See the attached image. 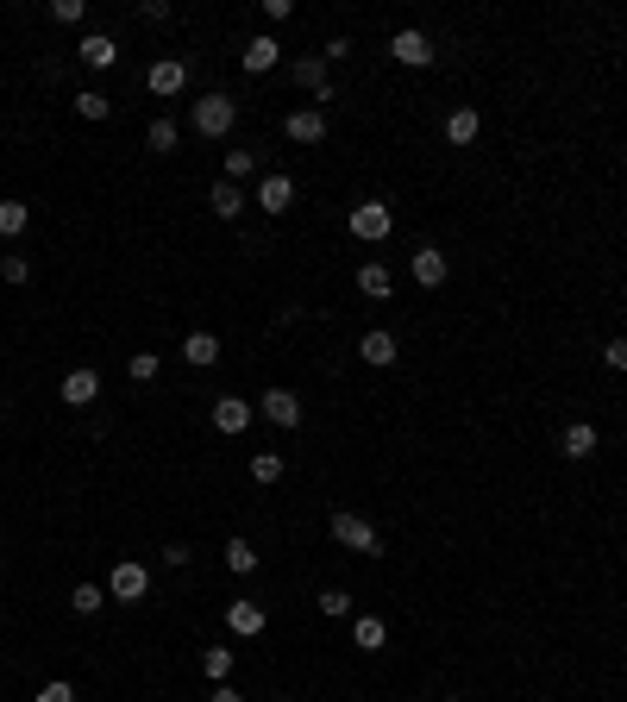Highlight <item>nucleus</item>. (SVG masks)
Listing matches in <instances>:
<instances>
[{
    "label": "nucleus",
    "mask_w": 627,
    "mask_h": 702,
    "mask_svg": "<svg viewBox=\"0 0 627 702\" xmlns=\"http://www.w3.org/2000/svg\"><path fill=\"white\" fill-rule=\"evenodd\" d=\"M226 571L251 577V571H258V546H251V540H226Z\"/></svg>",
    "instance_id": "nucleus-28"
},
{
    "label": "nucleus",
    "mask_w": 627,
    "mask_h": 702,
    "mask_svg": "<svg viewBox=\"0 0 627 702\" xmlns=\"http://www.w3.org/2000/svg\"><path fill=\"white\" fill-rule=\"evenodd\" d=\"M207 201H214V214H220V220H239V214H245L239 182H214V195H207Z\"/></svg>",
    "instance_id": "nucleus-25"
},
{
    "label": "nucleus",
    "mask_w": 627,
    "mask_h": 702,
    "mask_svg": "<svg viewBox=\"0 0 627 702\" xmlns=\"http://www.w3.org/2000/svg\"><path fill=\"white\" fill-rule=\"evenodd\" d=\"M446 702H464V696H446Z\"/></svg>",
    "instance_id": "nucleus-41"
},
{
    "label": "nucleus",
    "mask_w": 627,
    "mask_h": 702,
    "mask_svg": "<svg viewBox=\"0 0 627 702\" xmlns=\"http://www.w3.org/2000/svg\"><path fill=\"white\" fill-rule=\"evenodd\" d=\"M283 471H289V464H283V452H251V483H283Z\"/></svg>",
    "instance_id": "nucleus-26"
},
{
    "label": "nucleus",
    "mask_w": 627,
    "mask_h": 702,
    "mask_svg": "<svg viewBox=\"0 0 627 702\" xmlns=\"http://www.w3.org/2000/svg\"><path fill=\"white\" fill-rule=\"evenodd\" d=\"M245 176H258V157H251V151H226V182H245Z\"/></svg>",
    "instance_id": "nucleus-34"
},
{
    "label": "nucleus",
    "mask_w": 627,
    "mask_h": 702,
    "mask_svg": "<svg viewBox=\"0 0 627 702\" xmlns=\"http://www.w3.org/2000/svg\"><path fill=\"white\" fill-rule=\"evenodd\" d=\"M345 226H352L358 245H383L389 232H396V214H389V201H358L352 214H345Z\"/></svg>",
    "instance_id": "nucleus-3"
},
{
    "label": "nucleus",
    "mask_w": 627,
    "mask_h": 702,
    "mask_svg": "<svg viewBox=\"0 0 627 702\" xmlns=\"http://www.w3.org/2000/svg\"><path fill=\"white\" fill-rule=\"evenodd\" d=\"M264 420H276V427H301V395L295 389H264Z\"/></svg>",
    "instance_id": "nucleus-14"
},
{
    "label": "nucleus",
    "mask_w": 627,
    "mask_h": 702,
    "mask_svg": "<svg viewBox=\"0 0 627 702\" xmlns=\"http://www.w3.org/2000/svg\"><path fill=\"white\" fill-rule=\"evenodd\" d=\"M283 132H289V145H320V138H327V113H320V107H295L283 120Z\"/></svg>",
    "instance_id": "nucleus-11"
},
{
    "label": "nucleus",
    "mask_w": 627,
    "mask_h": 702,
    "mask_svg": "<svg viewBox=\"0 0 627 702\" xmlns=\"http://www.w3.org/2000/svg\"><path fill=\"white\" fill-rule=\"evenodd\" d=\"M251 201H258L264 214H289V207H295V182L283 170H270V176H258V195H251Z\"/></svg>",
    "instance_id": "nucleus-8"
},
{
    "label": "nucleus",
    "mask_w": 627,
    "mask_h": 702,
    "mask_svg": "<svg viewBox=\"0 0 627 702\" xmlns=\"http://www.w3.org/2000/svg\"><path fill=\"white\" fill-rule=\"evenodd\" d=\"M182 358H189L195 370L220 364V339H214V333H189V339H182Z\"/></svg>",
    "instance_id": "nucleus-21"
},
{
    "label": "nucleus",
    "mask_w": 627,
    "mask_h": 702,
    "mask_svg": "<svg viewBox=\"0 0 627 702\" xmlns=\"http://www.w3.org/2000/svg\"><path fill=\"white\" fill-rule=\"evenodd\" d=\"M596 446H602V433L590 427V420H571V427L559 433V452H565L571 464H584V458H596Z\"/></svg>",
    "instance_id": "nucleus-12"
},
{
    "label": "nucleus",
    "mask_w": 627,
    "mask_h": 702,
    "mask_svg": "<svg viewBox=\"0 0 627 702\" xmlns=\"http://www.w3.org/2000/svg\"><path fill=\"white\" fill-rule=\"evenodd\" d=\"M95 395H101V377H95V370H69V377H63V402L69 408H88V402H95Z\"/></svg>",
    "instance_id": "nucleus-17"
},
{
    "label": "nucleus",
    "mask_w": 627,
    "mask_h": 702,
    "mask_svg": "<svg viewBox=\"0 0 627 702\" xmlns=\"http://www.w3.org/2000/svg\"><path fill=\"white\" fill-rule=\"evenodd\" d=\"M214 702H245V696L232 690V684H214Z\"/></svg>",
    "instance_id": "nucleus-40"
},
{
    "label": "nucleus",
    "mask_w": 627,
    "mask_h": 702,
    "mask_svg": "<svg viewBox=\"0 0 627 702\" xmlns=\"http://www.w3.org/2000/svg\"><path fill=\"white\" fill-rule=\"evenodd\" d=\"M44 13H51L57 26H82V13H88V7H82V0H51Z\"/></svg>",
    "instance_id": "nucleus-35"
},
{
    "label": "nucleus",
    "mask_w": 627,
    "mask_h": 702,
    "mask_svg": "<svg viewBox=\"0 0 627 702\" xmlns=\"http://www.w3.org/2000/svg\"><path fill=\"white\" fill-rule=\"evenodd\" d=\"M389 289H396V276H389L383 264H358V295H370V301H383Z\"/></svg>",
    "instance_id": "nucleus-22"
},
{
    "label": "nucleus",
    "mask_w": 627,
    "mask_h": 702,
    "mask_svg": "<svg viewBox=\"0 0 627 702\" xmlns=\"http://www.w3.org/2000/svg\"><path fill=\"white\" fill-rule=\"evenodd\" d=\"M477 132H483V113H477V107H452V113H446V138H452L458 151L477 145Z\"/></svg>",
    "instance_id": "nucleus-16"
},
{
    "label": "nucleus",
    "mask_w": 627,
    "mask_h": 702,
    "mask_svg": "<svg viewBox=\"0 0 627 702\" xmlns=\"http://www.w3.org/2000/svg\"><path fill=\"white\" fill-rule=\"evenodd\" d=\"M289 13H295V0H264V19H270V26H283Z\"/></svg>",
    "instance_id": "nucleus-38"
},
{
    "label": "nucleus",
    "mask_w": 627,
    "mask_h": 702,
    "mask_svg": "<svg viewBox=\"0 0 627 702\" xmlns=\"http://www.w3.org/2000/svg\"><path fill=\"white\" fill-rule=\"evenodd\" d=\"M0 276H7L13 289H26V283H32V264H26L19 251H7V257H0Z\"/></svg>",
    "instance_id": "nucleus-33"
},
{
    "label": "nucleus",
    "mask_w": 627,
    "mask_h": 702,
    "mask_svg": "<svg viewBox=\"0 0 627 702\" xmlns=\"http://www.w3.org/2000/svg\"><path fill=\"white\" fill-rule=\"evenodd\" d=\"M157 370H164V358H157V351H132V358H126V377H132V383H151Z\"/></svg>",
    "instance_id": "nucleus-30"
},
{
    "label": "nucleus",
    "mask_w": 627,
    "mask_h": 702,
    "mask_svg": "<svg viewBox=\"0 0 627 702\" xmlns=\"http://www.w3.org/2000/svg\"><path fill=\"white\" fill-rule=\"evenodd\" d=\"M333 540L345 546V552H364V558H383V533L364 521V514H352V508H339L333 514Z\"/></svg>",
    "instance_id": "nucleus-2"
},
{
    "label": "nucleus",
    "mask_w": 627,
    "mask_h": 702,
    "mask_svg": "<svg viewBox=\"0 0 627 702\" xmlns=\"http://www.w3.org/2000/svg\"><path fill=\"white\" fill-rule=\"evenodd\" d=\"M602 364H609L615 377H627V339H609V345H602Z\"/></svg>",
    "instance_id": "nucleus-37"
},
{
    "label": "nucleus",
    "mask_w": 627,
    "mask_h": 702,
    "mask_svg": "<svg viewBox=\"0 0 627 702\" xmlns=\"http://www.w3.org/2000/svg\"><path fill=\"white\" fill-rule=\"evenodd\" d=\"M289 76H295L301 88H314V101H333V76H327V57H320V51H314V57H295Z\"/></svg>",
    "instance_id": "nucleus-10"
},
{
    "label": "nucleus",
    "mask_w": 627,
    "mask_h": 702,
    "mask_svg": "<svg viewBox=\"0 0 627 702\" xmlns=\"http://www.w3.org/2000/svg\"><path fill=\"white\" fill-rule=\"evenodd\" d=\"M69 608H76V615H101V608H107V583H76V590H69Z\"/></svg>",
    "instance_id": "nucleus-24"
},
{
    "label": "nucleus",
    "mask_w": 627,
    "mask_h": 702,
    "mask_svg": "<svg viewBox=\"0 0 627 702\" xmlns=\"http://www.w3.org/2000/svg\"><path fill=\"white\" fill-rule=\"evenodd\" d=\"M107 596H113V602H145V596H151V571L138 565V558H120V565H113V577H107Z\"/></svg>",
    "instance_id": "nucleus-4"
},
{
    "label": "nucleus",
    "mask_w": 627,
    "mask_h": 702,
    "mask_svg": "<svg viewBox=\"0 0 627 702\" xmlns=\"http://www.w3.org/2000/svg\"><path fill=\"white\" fill-rule=\"evenodd\" d=\"M76 51H82V63H88V69H113V63H120V44H113L107 32H88Z\"/></svg>",
    "instance_id": "nucleus-18"
},
{
    "label": "nucleus",
    "mask_w": 627,
    "mask_h": 702,
    "mask_svg": "<svg viewBox=\"0 0 627 702\" xmlns=\"http://www.w3.org/2000/svg\"><path fill=\"white\" fill-rule=\"evenodd\" d=\"M0 702H7V696H0Z\"/></svg>",
    "instance_id": "nucleus-42"
},
{
    "label": "nucleus",
    "mask_w": 627,
    "mask_h": 702,
    "mask_svg": "<svg viewBox=\"0 0 627 702\" xmlns=\"http://www.w3.org/2000/svg\"><path fill=\"white\" fill-rule=\"evenodd\" d=\"M414 283H421V289H439V283H446V251H433V245L414 251Z\"/></svg>",
    "instance_id": "nucleus-19"
},
{
    "label": "nucleus",
    "mask_w": 627,
    "mask_h": 702,
    "mask_svg": "<svg viewBox=\"0 0 627 702\" xmlns=\"http://www.w3.org/2000/svg\"><path fill=\"white\" fill-rule=\"evenodd\" d=\"M389 57L408 63V69H427V63H433V38H427V32H414V26H402L396 38H389Z\"/></svg>",
    "instance_id": "nucleus-6"
},
{
    "label": "nucleus",
    "mask_w": 627,
    "mask_h": 702,
    "mask_svg": "<svg viewBox=\"0 0 627 702\" xmlns=\"http://www.w3.org/2000/svg\"><path fill=\"white\" fill-rule=\"evenodd\" d=\"M251 414H258V408H251V402H245V395H220V402H214V433H226V439H239V433L251 427Z\"/></svg>",
    "instance_id": "nucleus-9"
},
{
    "label": "nucleus",
    "mask_w": 627,
    "mask_h": 702,
    "mask_svg": "<svg viewBox=\"0 0 627 702\" xmlns=\"http://www.w3.org/2000/svg\"><path fill=\"white\" fill-rule=\"evenodd\" d=\"M138 13H145L151 26H164V19H170V0H145V7H138Z\"/></svg>",
    "instance_id": "nucleus-39"
},
{
    "label": "nucleus",
    "mask_w": 627,
    "mask_h": 702,
    "mask_svg": "<svg viewBox=\"0 0 627 702\" xmlns=\"http://www.w3.org/2000/svg\"><path fill=\"white\" fill-rule=\"evenodd\" d=\"M76 113H82V120H107L113 101L101 95V88H82V95H76Z\"/></svg>",
    "instance_id": "nucleus-31"
},
{
    "label": "nucleus",
    "mask_w": 627,
    "mask_h": 702,
    "mask_svg": "<svg viewBox=\"0 0 627 702\" xmlns=\"http://www.w3.org/2000/svg\"><path fill=\"white\" fill-rule=\"evenodd\" d=\"M201 671H207V684H226V677H232V652L226 646H207L201 652Z\"/></svg>",
    "instance_id": "nucleus-29"
},
{
    "label": "nucleus",
    "mask_w": 627,
    "mask_h": 702,
    "mask_svg": "<svg viewBox=\"0 0 627 702\" xmlns=\"http://www.w3.org/2000/svg\"><path fill=\"white\" fill-rule=\"evenodd\" d=\"M26 226H32V207H26V201H0V239L13 245Z\"/></svg>",
    "instance_id": "nucleus-23"
},
{
    "label": "nucleus",
    "mask_w": 627,
    "mask_h": 702,
    "mask_svg": "<svg viewBox=\"0 0 627 702\" xmlns=\"http://www.w3.org/2000/svg\"><path fill=\"white\" fill-rule=\"evenodd\" d=\"M358 358H364L370 370H389V364L402 358V351H396V333H383V326H377V333H364V339H358Z\"/></svg>",
    "instance_id": "nucleus-15"
},
{
    "label": "nucleus",
    "mask_w": 627,
    "mask_h": 702,
    "mask_svg": "<svg viewBox=\"0 0 627 702\" xmlns=\"http://www.w3.org/2000/svg\"><path fill=\"white\" fill-rule=\"evenodd\" d=\"M145 88L157 101H170V95H182L189 88V63H176V57H157L151 69H145Z\"/></svg>",
    "instance_id": "nucleus-5"
},
{
    "label": "nucleus",
    "mask_w": 627,
    "mask_h": 702,
    "mask_svg": "<svg viewBox=\"0 0 627 702\" xmlns=\"http://www.w3.org/2000/svg\"><path fill=\"white\" fill-rule=\"evenodd\" d=\"M32 702H76V684H69V677H51V684H44Z\"/></svg>",
    "instance_id": "nucleus-36"
},
{
    "label": "nucleus",
    "mask_w": 627,
    "mask_h": 702,
    "mask_svg": "<svg viewBox=\"0 0 627 702\" xmlns=\"http://www.w3.org/2000/svg\"><path fill=\"white\" fill-rule=\"evenodd\" d=\"M264 602H226V627H232V634H239V640H258L264 634Z\"/></svg>",
    "instance_id": "nucleus-13"
},
{
    "label": "nucleus",
    "mask_w": 627,
    "mask_h": 702,
    "mask_svg": "<svg viewBox=\"0 0 627 702\" xmlns=\"http://www.w3.org/2000/svg\"><path fill=\"white\" fill-rule=\"evenodd\" d=\"M276 63H283V44H276L270 32H258V38H251L245 51H239V69H245V76H270Z\"/></svg>",
    "instance_id": "nucleus-7"
},
{
    "label": "nucleus",
    "mask_w": 627,
    "mask_h": 702,
    "mask_svg": "<svg viewBox=\"0 0 627 702\" xmlns=\"http://www.w3.org/2000/svg\"><path fill=\"white\" fill-rule=\"evenodd\" d=\"M176 138H182V126L170 120V113H164V120H151V126H145V145H151V151H164V157L176 151Z\"/></svg>",
    "instance_id": "nucleus-27"
},
{
    "label": "nucleus",
    "mask_w": 627,
    "mask_h": 702,
    "mask_svg": "<svg viewBox=\"0 0 627 702\" xmlns=\"http://www.w3.org/2000/svg\"><path fill=\"white\" fill-rule=\"evenodd\" d=\"M352 646H358V652H383V646H389V627H383L377 615H352Z\"/></svg>",
    "instance_id": "nucleus-20"
},
{
    "label": "nucleus",
    "mask_w": 627,
    "mask_h": 702,
    "mask_svg": "<svg viewBox=\"0 0 627 702\" xmlns=\"http://www.w3.org/2000/svg\"><path fill=\"white\" fill-rule=\"evenodd\" d=\"M189 126H195L201 138H226L232 126H239V101H232V95H220V88H214V95L189 101Z\"/></svg>",
    "instance_id": "nucleus-1"
},
{
    "label": "nucleus",
    "mask_w": 627,
    "mask_h": 702,
    "mask_svg": "<svg viewBox=\"0 0 627 702\" xmlns=\"http://www.w3.org/2000/svg\"><path fill=\"white\" fill-rule=\"evenodd\" d=\"M320 615H327V621H352V596H345V590H320Z\"/></svg>",
    "instance_id": "nucleus-32"
}]
</instances>
